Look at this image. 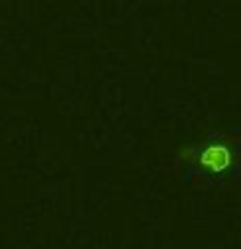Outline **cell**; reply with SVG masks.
<instances>
[{"label":"cell","instance_id":"1","mask_svg":"<svg viewBox=\"0 0 241 249\" xmlns=\"http://www.w3.org/2000/svg\"><path fill=\"white\" fill-rule=\"evenodd\" d=\"M182 159H192V166L205 169V171H225L231 166V148L225 143H210L202 151H194V148H184Z\"/></svg>","mask_w":241,"mask_h":249}]
</instances>
